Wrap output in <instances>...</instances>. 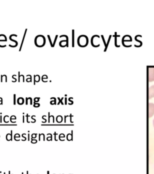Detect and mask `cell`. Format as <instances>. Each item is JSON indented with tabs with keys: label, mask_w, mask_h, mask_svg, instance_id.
Returning <instances> with one entry per match:
<instances>
[{
	"label": "cell",
	"mask_w": 154,
	"mask_h": 174,
	"mask_svg": "<svg viewBox=\"0 0 154 174\" xmlns=\"http://www.w3.org/2000/svg\"><path fill=\"white\" fill-rule=\"evenodd\" d=\"M88 44V38L85 35H81L78 38V45L81 47H86Z\"/></svg>",
	"instance_id": "cell-2"
},
{
	"label": "cell",
	"mask_w": 154,
	"mask_h": 174,
	"mask_svg": "<svg viewBox=\"0 0 154 174\" xmlns=\"http://www.w3.org/2000/svg\"><path fill=\"white\" fill-rule=\"evenodd\" d=\"M20 137V135L19 134H15V137H14V138H15V140L16 141H19L20 140H19V138Z\"/></svg>",
	"instance_id": "cell-11"
},
{
	"label": "cell",
	"mask_w": 154,
	"mask_h": 174,
	"mask_svg": "<svg viewBox=\"0 0 154 174\" xmlns=\"http://www.w3.org/2000/svg\"><path fill=\"white\" fill-rule=\"evenodd\" d=\"M28 141L30 140V135L29 134H28Z\"/></svg>",
	"instance_id": "cell-23"
},
{
	"label": "cell",
	"mask_w": 154,
	"mask_h": 174,
	"mask_svg": "<svg viewBox=\"0 0 154 174\" xmlns=\"http://www.w3.org/2000/svg\"><path fill=\"white\" fill-rule=\"evenodd\" d=\"M9 174H10V172H9Z\"/></svg>",
	"instance_id": "cell-27"
},
{
	"label": "cell",
	"mask_w": 154,
	"mask_h": 174,
	"mask_svg": "<svg viewBox=\"0 0 154 174\" xmlns=\"http://www.w3.org/2000/svg\"><path fill=\"white\" fill-rule=\"evenodd\" d=\"M56 120L58 123H62L63 121V117L61 115H58L56 118Z\"/></svg>",
	"instance_id": "cell-9"
},
{
	"label": "cell",
	"mask_w": 154,
	"mask_h": 174,
	"mask_svg": "<svg viewBox=\"0 0 154 174\" xmlns=\"http://www.w3.org/2000/svg\"><path fill=\"white\" fill-rule=\"evenodd\" d=\"M35 45L38 47H44L46 43L45 38L42 35H38L35 38L34 41Z\"/></svg>",
	"instance_id": "cell-1"
},
{
	"label": "cell",
	"mask_w": 154,
	"mask_h": 174,
	"mask_svg": "<svg viewBox=\"0 0 154 174\" xmlns=\"http://www.w3.org/2000/svg\"><path fill=\"white\" fill-rule=\"evenodd\" d=\"M37 142V140H35V139H31V143H36Z\"/></svg>",
	"instance_id": "cell-21"
},
{
	"label": "cell",
	"mask_w": 154,
	"mask_h": 174,
	"mask_svg": "<svg viewBox=\"0 0 154 174\" xmlns=\"http://www.w3.org/2000/svg\"><path fill=\"white\" fill-rule=\"evenodd\" d=\"M61 138H65V135L64 134H61L59 135V139L61 140Z\"/></svg>",
	"instance_id": "cell-14"
},
{
	"label": "cell",
	"mask_w": 154,
	"mask_h": 174,
	"mask_svg": "<svg viewBox=\"0 0 154 174\" xmlns=\"http://www.w3.org/2000/svg\"><path fill=\"white\" fill-rule=\"evenodd\" d=\"M63 99H64V98H62V99H60V98H58V99H59V103H58V104H60V103H62V105H64V103H63V102H62V100H63Z\"/></svg>",
	"instance_id": "cell-13"
},
{
	"label": "cell",
	"mask_w": 154,
	"mask_h": 174,
	"mask_svg": "<svg viewBox=\"0 0 154 174\" xmlns=\"http://www.w3.org/2000/svg\"><path fill=\"white\" fill-rule=\"evenodd\" d=\"M47 140L48 141H50V140H52V135H51L50 137H48V138H47Z\"/></svg>",
	"instance_id": "cell-18"
},
{
	"label": "cell",
	"mask_w": 154,
	"mask_h": 174,
	"mask_svg": "<svg viewBox=\"0 0 154 174\" xmlns=\"http://www.w3.org/2000/svg\"><path fill=\"white\" fill-rule=\"evenodd\" d=\"M154 97V85H152L149 88L148 90V97L149 99H151L152 97Z\"/></svg>",
	"instance_id": "cell-5"
},
{
	"label": "cell",
	"mask_w": 154,
	"mask_h": 174,
	"mask_svg": "<svg viewBox=\"0 0 154 174\" xmlns=\"http://www.w3.org/2000/svg\"><path fill=\"white\" fill-rule=\"evenodd\" d=\"M22 174H24V173H22Z\"/></svg>",
	"instance_id": "cell-28"
},
{
	"label": "cell",
	"mask_w": 154,
	"mask_h": 174,
	"mask_svg": "<svg viewBox=\"0 0 154 174\" xmlns=\"http://www.w3.org/2000/svg\"><path fill=\"white\" fill-rule=\"evenodd\" d=\"M17 103L18 104H19V105H22L23 103H24V99L22 97H19V98H18V99H17Z\"/></svg>",
	"instance_id": "cell-8"
},
{
	"label": "cell",
	"mask_w": 154,
	"mask_h": 174,
	"mask_svg": "<svg viewBox=\"0 0 154 174\" xmlns=\"http://www.w3.org/2000/svg\"><path fill=\"white\" fill-rule=\"evenodd\" d=\"M4 174H6V173H4Z\"/></svg>",
	"instance_id": "cell-29"
},
{
	"label": "cell",
	"mask_w": 154,
	"mask_h": 174,
	"mask_svg": "<svg viewBox=\"0 0 154 174\" xmlns=\"http://www.w3.org/2000/svg\"><path fill=\"white\" fill-rule=\"evenodd\" d=\"M73 130H72V132L71 134H68L67 135V137H66V138H67V140L68 141H72L73 140Z\"/></svg>",
	"instance_id": "cell-7"
},
{
	"label": "cell",
	"mask_w": 154,
	"mask_h": 174,
	"mask_svg": "<svg viewBox=\"0 0 154 174\" xmlns=\"http://www.w3.org/2000/svg\"><path fill=\"white\" fill-rule=\"evenodd\" d=\"M40 107V104H39V103H35V104L34 105V107H35V108H37V107Z\"/></svg>",
	"instance_id": "cell-17"
},
{
	"label": "cell",
	"mask_w": 154,
	"mask_h": 174,
	"mask_svg": "<svg viewBox=\"0 0 154 174\" xmlns=\"http://www.w3.org/2000/svg\"><path fill=\"white\" fill-rule=\"evenodd\" d=\"M74 32H75V31L73 30H72V47H74V37H75V34H74Z\"/></svg>",
	"instance_id": "cell-12"
},
{
	"label": "cell",
	"mask_w": 154,
	"mask_h": 174,
	"mask_svg": "<svg viewBox=\"0 0 154 174\" xmlns=\"http://www.w3.org/2000/svg\"><path fill=\"white\" fill-rule=\"evenodd\" d=\"M154 114V104L152 103H149L148 105V117H152Z\"/></svg>",
	"instance_id": "cell-4"
},
{
	"label": "cell",
	"mask_w": 154,
	"mask_h": 174,
	"mask_svg": "<svg viewBox=\"0 0 154 174\" xmlns=\"http://www.w3.org/2000/svg\"><path fill=\"white\" fill-rule=\"evenodd\" d=\"M16 104V95L14 94V105Z\"/></svg>",
	"instance_id": "cell-22"
},
{
	"label": "cell",
	"mask_w": 154,
	"mask_h": 174,
	"mask_svg": "<svg viewBox=\"0 0 154 174\" xmlns=\"http://www.w3.org/2000/svg\"><path fill=\"white\" fill-rule=\"evenodd\" d=\"M27 29H26V30H25V33H24V37H23L22 41V42H21V47H20V49H19V51H21V48H22V45H23V43H24V39H25V35H26V33H27Z\"/></svg>",
	"instance_id": "cell-10"
},
{
	"label": "cell",
	"mask_w": 154,
	"mask_h": 174,
	"mask_svg": "<svg viewBox=\"0 0 154 174\" xmlns=\"http://www.w3.org/2000/svg\"><path fill=\"white\" fill-rule=\"evenodd\" d=\"M39 99H40V98H39V97H37V98H35V99H34V103H36V102H38Z\"/></svg>",
	"instance_id": "cell-20"
},
{
	"label": "cell",
	"mask_w": 154,
	"mask_h": 174,
	"mask_svg": "<svg viewBox=\"0 0 154 174\" xmlns=\"http://www.w3.org/2000/svg\"><path fill=\"white\" fill-rule=\"evenodd\" d=\"M153 125H154V120H153Z\"/></svg>",
	"instance_id": "cell-26"
},
{
	"label": "cell",
	"mask_w": 154,
	"mask_h": 174,
	"mask_svg": "<svg viewBox=\"0 0 154 174\" xmlns=\"http://www.w3.org/2000/svg\"><path fill=\"white\" fill-rule=\"evenodd\" d=\"M57 37H58V36L57 35H56V36H55V40H54V44H53V47H54V45H55V43H56V41H57Z\"/></svg>",
	"instance_id": "cell-19"
},
{
	"label": "cell",
	"mask_w": 154,
	"mask_h": 174,
	"mask_svg": "<svg viewBox=\"0 0 154 174\" xmlns=\"http://www.w3.org/2000/svg\"><path fill=\"white\" fill-rule=\"evenodd\" d=\"M12 134H13V132L12 130L11 131V133L10 134H7L6 135V140L7 141H12V139H13V136H12Z\"/></svg>",
	"instance_id": "cell-6"
},
{
	"label": "cell",
	"mask_w": 154,
	"mask_h": 174,
	"mask_svg": "<svg viewBox=\"0 0 154 174\" xmlns=\"http://www.w3.org/2000/svg\"><path fill=\"white\" fill-rule=\"evenodd\" d=\"M148 81H154V68L149 67L148 68Z\"/></svg>",
	"instance_id": "cell-3"
},
{
	"label": "cell",
	"mask_w": 154,
	"mask_h": 174,
	"mask_svg": "<svg viewBox=\"0 0 154 174\" xmlns=\"http://www.w3.org/2000/svg\"><path fill=\"white\" fill-rule=\"evenodd\" d=\"M25 121H24V116H23V122H24Z\"/></svg>",
	"instance_id": "cell-24"
},
{
	"label": "cell",
	"mask_w": 154,
	"mask_h": 174,
	"mask_svg": "<svg viewBox=\"0 0 154 174\" xmlns=\"http://www.w3.org/2000/svg\"><path fill=\"white\" fill-rule=\"evenodd\" d=\"M36 137H37V134H33L31 135V139H33V138H36Z\"/></svg>",
	"instance_id": "cell-16"
},
{
	"label": "cell",
	"mask_w": 154,
	"mask_h": 174,
	"mask_svg": "<svg viewBox=\"0 0 154 174\" xmlns=\"http://www.w3.org/2000/svg\"><path fill=\"white\" fill-rule=\"evenodd\" d=\"M48 38H49V43H50V44H51V46L52 47H53V44H52V42H51V38H50V36L48 35Z\"/></svg>",
	"instance_id": "cell-15"
},
{
	"label": "cell",
	"mask_w": 154,
	"mask_h": 174,
	"mask_svg": "<svg viewBox=\"0 0 154 174\" xmlns=\"http://www.w3.org/2000/svg\"><path fill=\"white\" fill-rule=\"evenodd\" d=\"M47 174H49V171H48V172H47Z\"/></svg>",
	"instance_id": "cell-25"
}]
</instances>
